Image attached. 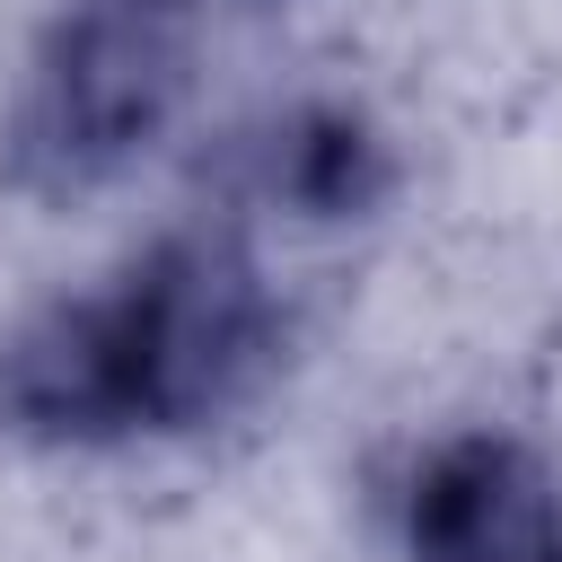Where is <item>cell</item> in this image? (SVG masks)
Here are the masks:
<instances>
[{
    "mask_svg": "<svg viewBox=\"0 0 562 562\" xmlns=\"http://www.w3.org/2000/svg\"><path fill=\"white\" fill-rule=\"evenodd\" d=\"M281 334L255 246L228 220H193L0 342V422L35 448L176 439L237 413L281 369Z\"/></svg>",
    "mask_w": 562,
    "mask_h": 562,
    "instance_id": "1",
    "label": "cell"
},
{
    "mask_svg": "<svg viewBox=\"0 0 562 562\" xmlns=\"http://www.w3.org/2000/svg\"><path fill=\"white\" fill-rule=\"evenodd\" d=\"M202 0H61L0 123V176L35 202L114 184L193 88Z\"/></svg>",
    "mask_w": 562,
    "mask_h": 562,
    "instance_id": "2",
    "label": "cell"
},
{
    "mask_svg": "<svg viewBox=\"0 0 562 562\" xmlns=\"http://www.w3.org/2000/svg\"><path fill=\"white\" fill-rule=\"evenodd\" d=\"M413 562H562V474L509 430L439 439L404 483Z\"/></svg>",
    "mask_w": 562,
    "mask_h": 562,
    "instance_id": "3",
    "label": "cell"
},
{
    "mask_svg": "<svg viewBox=\"0 0 562 562\" xmlns=\"http://www.w3.org/2000/svg\"><path fill=\"white\" fill-rule=\"evenodd\" d=\"M237 158H246V193L255 202H281L299 220H369L395 193L386 132L360 105H334V97H307V105L255 123L237 140Z\"/></svg>",
    "mask_w": 562,
    "mask_h": 562,
    "instance_id": "4",
    "label": "cell"
}]
</instances>
